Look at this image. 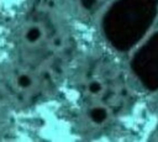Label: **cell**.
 <instances>
[{"instance_id":"6","label":"cell","mask_w":158,"mask_h":142,"mask_svg":"<svg viewBox=\"0 0 158 142\" xmlns=\"http://www.w3.org/2000/svg\"><path fill=\"white\" fill-rule=\"evenodd\" d=\"M101 90V84L99 81H91L89 84V91L93 94H98Z\"/></svg>"},{"instance_id":"3","label":"cell","mask_w":158,"mask_h":142,"mask_svg":"<svg viewBox=\"0 0 158 142\" xmlns=\"http://www.w3.org/2000/svg\"><path fill=\"white\" fill-rule=\"evenodd\" d=\"M90 117L95 123H102L107 119V110L102 106H96L90 110Z\"/></svg>"},{"instance_id":"1","label":"cell","mask_w":158,"mask_h":142,"mask_svg":"<svg viewBox=\"0 0 158 142\" xmlns=\"http://www.w3.org/2000/svg\"><path fill=\"white\" fill-rule=\"evenodd\" d=\"M157 9L158 0H117L102 21L105 36L121 51L132 48L154 21Z\"/></svg>"},{"instance_id":"2","label":"cell","mask_w":158,"mask_h":142,"mask_svg":"<svg viewBox=\"0 0 158 142\" xmlns=\"http://www.w3.org/2000/svg\"><path fill=\"white\" fill-rule=\"evenodd\" d=\"M132 69L148 89H158V32H156L132 58Z\"/></svg>"},{"instance_id":"4","label":"cell","mask_w":158,"mask_h":142,"mask_svg":"<svg viewBox=\"0 0 158 142\" xmlns=\"http://www.w3.org/2000/svg\"><path fill=\"white\" fill-rule=\"evenodd\" d=\"M41 36H42V32H41L40 27H37V26L30 27V28L26 31V33H25V38H26V41L30 42V43H36V42L41 38Z\"/></svg>"},{"instance_id":"5","label":"cell","mask_w":158,"mask_h":142,"mask_svg":"<svg viewBox=\"0 0 158 142\" xmlns=\"http://www.w3.org/2000/svg\"><path fill=\"white\" fill-rule=\"evenodd\" d=\"M17 84L21 86V88H28L31 84H32V80L31 78L27 75V74H22L17 78Z\"/></svg>"}]
</instances>
